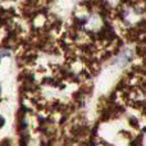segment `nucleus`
<instances>
[{"label": "nucleus", "mask_w": 146, "mask_h": 146, "mask_svg": "<svg viewBox=\"0 0 146 146\" xmlns=\"http://www.w3.org/2000/svg\"><path fill=\"white\" fill-rule=\"evenodd\" d=\"M139 17H140V13L136 12L135 9H132V8H127L123 12V18L127 23H133Z\"/></svg>", "instance_id": "2"}, {"label": "nucleus", "mask_w": 146, "mask_h": 146, "mask_svg": "<svg viewBox=\"0 0 146 146\" xmlns=\"http://www.w3.org/2000/svg\"><path fill=\"white\" fill-rule=\"evenodd\" d=\"M133 58V49L131 48H123L121 50V53L118 54V56L114 60V64L117 67H124L129 63Z\"/></svg>", "instance_id": "1"}]
</instances>
